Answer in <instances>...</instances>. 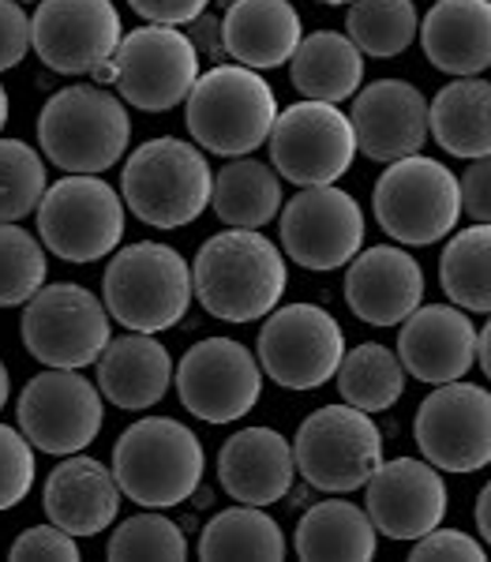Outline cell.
I'll return each instance as SVG.
<instances>
[{
	"mask_svg": "<svg viewBox=\"0 0 491 562\" xmlns=\"http://www.w3.org/2000/svg\"><path fill=\"white\" fill-rule=\"evenodd\" d=\"M477 532H480V540H484V548H491V480L477 498Z\"/></svg>",
	"mask_w": 491,
	"mask_h": 562,
	"instance_id": "f6af8a7d",
	"label": "cell"
},
{
	"mask_svg": "<svg viewBox=\"0 0 491 562\" xmlns=\"http://www.w3.org/2000/svg\"><path fill=\"white\" fill-rule=\"evenodd\" d=\"M109 307L90 289L57 281L42 285L23 307V346L45 368H87L98 364L109 346Z\"/></svg>",
	"mask_w": 491,
	"mask_h": 562,
	"instance_id": "8fae6325",
	"label": "cell"
},
{
	"mask_svg": "<svg viewBox=\"0 0 491 562\" xmlns=\"http://www.w3.org/2000/svg\"><path fill=\"white\" fill-rule=\"evenodd\" d=\"M207 454L192 428L172 416H143L113 447V476L132 503L166 510L192 498L203 484Z\"/></svg>",
	"mask_w": 491,
	"mask_h": 562,
	"instance_id": "7a4b0ae2",
	"label": "cell"
},
{
	"mask_svg": "<svg viewBox=\"0 0 491 562\" xmlns=\"http://www.w3.org/2000/svg\"><path fill=\"white\" fill-rule=\"evenodd\" d=\"M31 53V15L20 8V0H0V71L23 65Z\"/></svg>",
	"mask_w": 491,
	"mask_h": 562,
	"instance_id": "b9f144b4",
	"label": "cell"
},
{
	"mask_svg": "<svg viewBox=\"0 0 491 562\" xmlns=\"http://www.w3.org/2000/svg\"><path fill=\"white\" fill-rule=\"evenodd\" d=\"M20 4H26V0H20Z\"/></svg>",
	"mask_w": 491,
	"mask_h": 562,
	"instance_id": "f907efd6",
	"label": "cell"
},
{
	"mask_svg": "<svg viewBox=\"0 0 491 562\" xmlns=\"http://www.w3.org/2000/svg\"><path fill=\"white\" fill-rule=\"evenodd\" d=\"M461 180V211L472 222L491 225V154L488 158H472V166L466 169Z\"/></svg>",
	"mask_w": 491,
	"mask_h": 562,
	"instance_id": "7bdbcfd3",
	"label": "cell"
},
{
	"mask_svg": "<svg viewBox=\"0 0 491 562\" xmlns=\"http://www.w3.org/2000/svg\"><path fill=\"white\" fill-rule=\"evenodd\" d=\"M132 116L102 87H65L38 113L42 154L65 173H105L124 158Z\"/></svg>",
	"mask_w": 491,
	"mask_h": 562,
	"instance_id": "8992f818",
	"label": "cell"
},
{
	"mask_svg": "<svg viewBox=\"0 0 491 562\" xmlns=\"http://www.w3.org/2000/svg\"><path fill=\"white\" fill-rule=\"evenodd\" d=\"M196 301L222 323H256L278 307L289 285L286 256L259 229H225L199 248Z\"/></svg>",
	"mask_w": 491,
	"mask_h": 562,
	"instance_id": "6da1fadb",
	"label": "cell"
},
{
	"mask_svg": "<svg viewBox=\"0 0 491 562\" xmlns=\"http://www.w3.org/2000/svg\"><path fill=\"white\" fill-rule=\"evenodd\" d=\"M267 147L278 177L297 188H315L334 184L349 173L357 158V132H353L349 113H342L334 102L304 98L289 109H278Z\"/></svg>",
	"mask_w": 491,
	"mask_h": 562,
	"instance_id": "7c38bea8",
	"label": "cell"
},
{
	"mask_svg": "<svg viewBox=\"0 0 491 562\" xmlns=\"http://www.w3.org/2000/svg\"><path fill=\"white\" fill-rule=\"evenodd\" d=\"M132 12L147 23H161V26H185L196 23L199 15L207 12L211 0H129Z\"/></svg>",
	"mask_w": 491,
	"mask_h": 562,
	"instance_id": "ee69618b",
	"label": "cell"
},
{
	"mask_svg": "<svg viewBox=\"0 0 491 562\" xmlns=\"http://www.w3.org/2000/svg\"><path fill=\"white\" fill-rule=\"evenodd\" d=\"M199 559H286V532L270 518L267 506L236 503L214 514L199 537Z\"/></svg>",
	"mask_w": 491,
	"mask_h": 562,
	"instance_id": "1f68e13d",
	"label": "cell"
},
{
	"mask_svg": "<svg viewBox=\"0 0 491 562\" xmlns=\"http://www.w3.org/2000/svg\"><path fill=\"white\" fill-rule=\"evenodd\" d=\"M34 214L45 251L65 262L105 259L124 237V195L98 173H68L49 184Z\"/></svg>",
	"mask_w": 491,
	"mask_h": 562,
	"instance_id": "30bf717a",
	"label": "cell"
},
{
	"mask_svg": "<svg viewBox=\"0 0 491 562\" xmlns=\"http://www.w3.org/2000/svg\"><path fill=\"white\" fill-rule=\"evenodd\" d=\"M289 79L312 102H345L357 98L364 83V53L349 34L315 31L300 38L293 60H289Z\"/></svg>",
	"mask_w": 491,
	"mask_h": 562,
	"instance_id": "f1b7e54d",
	"label": "cell"
},
{
	"mask_svg": "<svg viewBox=\"0 0 491 562\" xmlns=\"http://www.w3.org/2000/svg\"><path fill=\"white\" fill-rule=\"evenodd\" d=\"M409 559L416 562H435V559H454V562H484L488 551L477 537L461 529H432L421 540H413Z\"/></svg>",
	"mask_w": 491,
	"mask_h": 562,
	"instance_id": "60d3db41",
	"label": "cell"
},
{
	"mask_svg": "<svg viewBox=\"0 0 491 562\" xmlns=\"http://www.w3.org/2000/svg\"><path fill=\"white\" fill-rule=\"evenodd\" d=\"M20 431L31 439L34 450L45 454H79L98 439L105 420L102 390L71 368H45L23 386L20 405Z\"/></svg>",
	"mask_w": 491,
	"mask_h": 562,
	"instance_id": "5bb4252c",
	"label": "cell"
},
{
	"mask_svg": "<svg viewBox=\"0 0 491 562\" xmlns=\"http://www.w3.org/2000/svg\"><path fill=\"white\" fill-rule=\"evenodd\" d=\"M338 390L349 405L364 413H387L405 394V364L398 352H390L379 341H364L349 349L338 364Z\"/></svg>",
	"mask_w": 491,
	"mask_h": 562,
	"instance_id": "d6a6232c",
	"label": "cell"
},
{
	"mask_svg": "<svg viewBox=\"0 0 491 562\" xmlns=\"http://www.w3.org/2000/svg\"><path fill=\"white\" fill-rule=\"evenodd\" d=\"M8 559H57V562H76L83 559L79 555V543L71 532H65L60 525H34V529H26L23 537L12 540V548H8Z\"/></svg>",
	"mask_w": 491,
	"mask_h": 562,
	"instance_id": "ab89813d",
	"label": "cell"
},
{
	"mask_svg": "<svg viewBox=\"0 0 491 562\" xmlns=\"http://www.w3.org/2000/svg\"><path fill=\"white\" fill-rule=\"evenodd\" d=\"M304 38L300 12L289 0H233L222 15V49L244 68H281Z\"/></svg>",
	"mask_w": 491,
	"mask_h": 562,
	"instance_id": "484cf974",
	"label": "cell"
},
{
	"mask_svg": "<svg viewBox=\"0 0 491 562\" xmlns=\"http://www.w3.org/2000/svg\"><path fill=\"white\" fill-rule=\"evenodd\" d=\"M320 4H353V0H320Z\"/></svg>",
	"mask_w": 491,
	"mask_h": 562,
	"instance_id": "681fc988",
	"label": "cell"
},
{
	"mask_svg": "<svg viewBox=\"0 0 491 562\" xmlns=\"http://www.w3.org/2000/svg\"><path fill=\"white\" fill-rule=\"evenodd\" d=\"M477 360L484 368V375L491 379V319L484 323V330L477 334Z\"/></svg>",
	"mask_w": 491,
	"mask_h": 562,
	"instance_id": "bcb514c9",
	"label": "cell"
},
{
	"mask_svg": "<svg viewBox=\"0 0 491 562\" xmlns=\"http://www.w3.org/2000/svg\"><path fill=\"white\" fill-rule=\"evenodd\" d=\"M345 334L320 304H286L259 330V368L286 390H315L338 375Z\"/></svg>",
	"mask_w": 491,
	"mask_h": 562,
	"instance_id": "4fadbf2b",
	"label": "cell"
},
{
	"mask_svg": "<svg viewBox=\"0 0 491 562\" xmlns=\"http://www.w3.org/2000/svg\"><path fill=\"white\" fill-rule=\"evenodd\" d=\"M180 405L207 424H233L256 409L263 394V368L233 338H207L177 364Z\"/></svg>",
	"mask_w": 491,
	"mask_h": 562,
	"instance_id": "e0dca14e",
	"label": "cell"
},
{
	"mask_svg": "<svg viewBox=\"0 0 491 562\" xmlns=\"http://www.w3.org/2000/svg\"><path fill=\"white\" fill-rule=\"evenodd\" d=\"M424 301V270L405 248L376 244L349 259L345 304L368 326H398Z\"/></svg>",
	"mask_w": 491,
	"mask_h": 562,
	"instance_id": "7402d4cb",
	"label": "cell"
},
{
	"mask_svg": "<svg viewBox=\"0 0 491 562\" xmlns=\"http://www.w3.org/2000/svg\"><path fill=\"white\" fill-rule=\"evenodd\" d=\"M293 476V442L275 428H244L217 450V480L236 503L275 506L289 495Z\"/></svg>",
	"mask_w": 491,
	"mask_h": 562,
	"instance_id": "603a6c76",
	"label": "cell"
},
{
	"mask_svg": "<svg viewBox=\"0 0 491 562\" xmlns=\"http://www.w3.org/2000/svg\"><path fill=\"white\" fill-rule=\"evenodd\" d=\"M211 206L230 229H263L275 222L281 214V180L275 166H263L248 154L233 158L214 173Z\"/></svg>",
	"mask_w": 491,
	"mask_h": 562,
	"instance_id": "4dcf8cb0",
	"label": "cell"
},
{
	"mask_svg": "<svg viewBox=\"0 0 491 562\" xmlns=\"http://www.w3.org/2000/svg\"><path fill=\"white\" fill-rule=\"evenodd\" d=\"M281 248L304 270H338L364 248V211L334 184L300 188L281 211Z\"/></svg>",
	"mask_w": 491,
	"mask_h": 562,
	"instance_id": "ac0fdd59",
	"label": "cell"
},
{
	"mask_svg": "<svg viewBox=\"0 0 491 562\" xmlns=\"http://www.w3.org/2000/svg\"><path fill=\"white\" fill-rule=\"evenodd\" d=\"M105 555L113 562H129V559L180 562V559H188V540L177 521H169L166 514L147 510L116 525V532L109 537Z\"/></svg>",
	"mask_w": 491,
	"mask_h": 562,
	"instance_id": "74e56055",
	"label": "cell"
},
{
	"mask_svg": "<svg viewBox=\"0 0 491 562\" xmlns=\"http://www.w3.org/2000/svg\"><path fill=\"white\" fill-rule=\"evenodd\" d=\"M8 394H12V383H8V368H4V360H0V409L8 405Z\"/></svg>",
	"mask_w": 491,
	"mask_h": 562,
	"instance_id": "7dc6e473",
	"label": "cell"
},
{
	"mask_svg": "<svg viewBox=\"0 0 491 562\" xmlns=\"http://www.w3.org/2000/svg\"><path fill=\"white\" fill-rule=\"evenodd\" d=\"M4 124H8V90L0 87V132H4Z\"/></svg>",
	"mask_w": 491,
	"mask_h": 562,
	"instance_id": "c3c4849f",
	"label": "cell"
},
{
	"mask_svg": "<svg viewBox=\"0 0 491 562\" xmlns=\"http://www.w3.org/2000/svg\"><path fill=\"white\" fill-rule=\"evenodd\" d=\"M421 454L443 473H477L491 465V390L443 383L421 402L413 420Z\"/></svg>",
	"mask_w": 491,
	"mask_h": 562,
	"instance_id": "9a60e30c",
	"label": "cell"
},
{
	"mask_svg": "<svg viewBox=\"0 0 491 562\" xmlns=\"http://www.w3.org/2000/svg\"><path fill=\"white\" fill-rule=\"evenodd\" d=\"M45 285V244L15 222H0V307L26 304Z\"/></svg>",
	"mask_w": 491,
	"mask_h": 562,
	"instance_id": "d590c367",
	"label": "cell"
},
{
	"mask_svg": "<svg viewBox=\"0 0 491 562\" xmlns=\"http://www.w3.org/2000/svg\"><path fill=\"white\" fill-rule=\"evenodd\" d=\"M214 173L207 154L188 139H147L121 169L124 206L154 229H185L211 206Z\"/></svg>",
	"mask_w": 491,
	"mask_h": 562,
	"instance_id": "3957f363",
	"label": "cell"
},
{
	"mask_svg": "<svg viewBox=\"0 0 491 562\" xmlns=\"http://www.w3.org/2000/svg\"><path fill=\"white\" fill-rule=\"evenodd\" d=\"M353 132H357V150L371 161H390L421 154L432 135L427 121V98L405 79H376L357 90L353 102Z\"/></svg>",
	"mask_w": 491,
	"mask_h": 562,
	"instance_id": "ffe728a7",
	"label": "cell"
},
{
	"mask_svg": "<svg viewBox=\"0 0 491 562\" xmlns=\"http://www.w3.org/2000/svg\"><path fill=\"white\" fill-rule=\"evenodd\" d=\"M398 360L413 379L443 386L466 379L477 364V326L458 304H421L402 323Z\"/></svg>",
	"mask_w": 491,
	"mask_h": 562,
	"instance_id": "44dd1931",
	"label": "cell"
},
{
	"mask_svg": "<svg viewBox=\"0 0 491 562\" xmlns=\"http://www.w3.org/2000/svg\"><path fill=\"white\" fill-rule=\"evenodd\" d=\"M192 296L196 285L188 259L158 240H140L113 251L102 274V301L124 330H169L188 315Z\"/></svg>",
	"mask_w": 491,
	"mask_h": 562,
	"instance_id": "5b68a950",
	"label": "cell"
},
{
	"mask_svg": "<svg viewBox=\"0 0 491 562\" xmlns=\"http://www.w3.org/2000/svg\"><path fill=\"white\" fill-rule=\"evenodd\" d=\"M121 484H116L113 469H105L98 458L68 454L45 476L42 506L45 518L60 525L71 537H98L116 521L121 510Z\"/></svg>",
	"mask_w": 491,
	"mask_h": 562,
	"instance_id": "cb8c5ba5",
	"label": "cell"
},
{
	"mask_svg": "<svg viewBox=\"0 0 491 562\" xmlns=\"http://www.w3.org/2000/svg\"><path fill=\"white\" fill-rule=\"evenodd\" d=\"M345 34L364 57H398L421 34V15L413 0H353L345 15Z\"/></svg>",
	"mask_w": 491,
	"mask_h": 562,
	"instance_id": "e575fe53",
	"label": "cell"
},
{
	"mask_svg": "<svg viewBox=\"0 0 491 562\" xmlns=\"http://www.w3.org/2000/svg\"><path fill=\"white\" fill-rule=\"evenodd\" d=\"M293 548L300 559H342V562H368L376 559L379 529L371 525L368 510H360L349 498H323L297 525Z\"/></svg>",
	"mask_w": 491,
	"mask_h": 562,
	"instance_id": "f546056e",
	"label": "cell"
},
{
	"mask_svg": "<svg viewBox=\"0 0 491 562\" xmlns=\"http://www.w3.org/2000/svg\"><path fill=\"white\" fill-rule=\"evenodd\" d=\"M34 487V447L23 431L0 424V514L20 506Z\"/></svg>",
	"mask_w": 491,
	"mask_h": 562,
	"instance_id": "f35d334b",
	"label": "cell"
},
{
	"mask_svg": "<svg viewBox=\"0 0 491 562\" xmlns=\"http://www.w3.org/2000/svg\"><path fill=\"white\" fill-rule=\"evenodd\" d=\"M432 139L450 158H488L491 154V83L461 76L427 102Z\"/></svg>",
	"mask_w": 491,
	"mask_h": 562,
	"instance_id": "83f0119b",
	"label": "cell"
},
{
	"mask_svg": "<svg viewBox=\"0 0 491 562\" xmlns=\"http://www.w3.org/2000/svg\"><path fill=\"white\" fill-rule=\"evenodd\" d=\"M364 492H368L364 510L387 540H421L447 518V480L427 458L383 461L364 484Z\"/></svg>",
	"mask_w": 491,
	"mask_h": 562,
	"instance_id": "d6986e66",
	"label": "cell"
},
{
	"mask_svg": "<svg viewBox=\"0 0 491 562\" xmlns=\"http://www.w3.org/2000/svg\"><path fill=\"white\" fill-rule=\"evenodd\" d=\"M424 57L447 76L491 68V0H435L421 20Z\"/></svg>",
	"mask_w": 491,
	"mask_h": 562,
	"instance_id": "4316f807",
	"label": "cell"
},
{
	"mask_svg": "<svg viewBox=\"0 0 491 562\" xmlns=\"http://www.w3.org/2000/svg\"><path fill=\"white\" fill-rule=\"evenodd\" d=\"M94 76L102 83H116L124 102L143 113H169L192 94L199 79V49L180 26L147 23L124 34L113 60Z\"/></svg>",
	"mask_w": 491,
	"mask_h": 562,
	"instance_id": "ba28073f",
	"label": "cell"
},
{
	"mask_svg": "<svg viewBox=\"0 0 491 562\" xmlns=\"http://www.w3.org/2000/svg\"><path fill=\"white\" fill-rule=\"evenodd\" d=\"M297 473L331 495L357 492L383 465V431L357 405H323L297 428Z\"/></svg>",
	"mask_w": 491,
	"mask_h": 562,
	"instance_id": "9c48e42d",
	"label": "cell"
},
{
	"mask_svg": "<svg viewBox=\"0 0 491 562\" xmlns=\"http://www.w3.org/2000/svg\"><path fill=\"white\" fill-rule=\"evenodd\" d=\"M45 195V161L20 139H0V222H20Z\"/></svg>",
	"mask_w": 491,
	"mask_h": 562,
	"instance_id": "8d00e7d4",
	"label": "cell"
},
{
	"mask_svg": "<svg viewBox=\"0 0 491 562\" xmlns=\"http://www.w3.org/2000/svg\"><path fill=\"white\" fill-rule=\"evenodd\" d=\"M371 211L387 237L427 248L439 244L461 217V180L443 161L409 154L390 161L371 188Z\"/></svg>",
	"mask_w": 491,
	"mask_h": 562,
	"instance_id": "52a82bcc",
	"label": "cell"
},
{
	"mask_svg": "<svg viewBox=\"0 0 491 562\" xmlns=\"http://www.w3.org/2000/svg\"><path fill=\"white\" fill-rule=\"evenodd\" d=\"M172 383V357L154 334L129 330L124 338H109L98 357V390L116 409L143 413L166 397Z\"/></svg>",
	"mask_w": 491,
	"mask_h": 562,
	"instance_id": "d4e9b609",
	"label": "cell"
},
{
	"mask_svg": "<svg viewBox=\"0 0 491 562\" xmlns=\"http://www.w3.org/2000/svg\"><path fill=\"white\" fill-rule=\"evenodd\" d=\"M124 38L113 0H38L31 15V49L57 76H94Z\"/></svg>",
	"mask_w": 491,
	"mask_h": 562,
	"instance_id": "2e32d148",
	"label": "cell"
},
{
	"mask_svg": "<svg viewBox=\"0 0 491 562\" xmlns=\"http://www.w3.org/2000/svg\"><path fill=\"white\" fill-rule=\"evenodd\" d=\"M278 121V98L256 68L217 65L199 71L192 94L185 98L188 135L203 150L222 158H244L270 139Z\"/></svg>",
	"mask_w": 491,
	"mask_h": 562,
	"instance_id": "277c9868",
	"label": "cell"
},
{
	"mask_svg": "<svg viewBox=\"0 0 491 562\" xmlns=\"http://www.w3.org/2000/svg\"><path fill=\"white\" fill-rule=\"evenodd\" d=\"M439 281L450 304L491 315V225L472 222L454 233L439 256Z\"/></svg>",
	"mask_w": 491,
	"mask_h": 562,
	"instance_id": "836d02e7",
	"label": "cell"
}]
</instances>
